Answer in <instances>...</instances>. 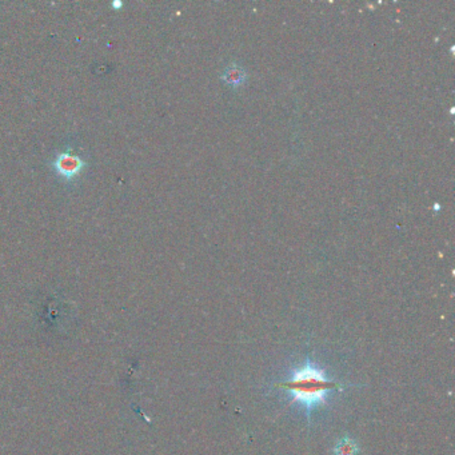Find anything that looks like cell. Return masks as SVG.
Here are the masks:
<instances>
[{
  "mask_svg": "<svg viewBox=\"0 0 455 455\" xmlns=\"http://www.w3.org/2000/svg\"><path fill=\"white\" fill-rule=\"evenodd\" d=\"M225 78L228 79V83H239L243 79V71L239 67H228V71L225 72Z\"/></svg>",
  "mask_w": 455,
  "mask_h": 455,
  "instance_id": "4",
  "label": "cell"
},
{
  "mask_svg": "<svg viewBox=\"0 0 455 455\" xmlns=\"http://www.w3.org/2000/svg\"><path fill=\"white\" fill-rule=\"evenodd\" d=\"M88 167V163L78 154H72L71 150L60 151L51 161V169L58 178H60L66 185L74 183L81 173Z\"/></svg>",
  "mask_w": 455,
  "mask_h": 455,
  "instance_id": "2",
  "label": "cell"
},
{
  "mask_svg": "<svg viewBox=\"0 0 455 455\" xmlns=\"http://www.w3.org/2000/svg\"><path fill=\"white\" fill-rule=\"evenodd\" d=\"M358 447L357 443L348 438L338 442L335 446V454L336 455H357Z\"/></svg>",
  "mask_w": 455,
  "mask_h": 455,
  "instance_id": "3",
  "label": "cell"
},
{
  "mask_svg": "<svg viewBox=\"0 0 455 455\" xmlns=\"http://www.w3.org/2000/svg\"><path fill=\"white\" fill-rule=\"evenodd\" d=\"M112 7H114L115 10H121V7H123V3H121V1H118V0H115V1L112 3Z\"/></svg>",
  "mask_w": 455,
  "mask_h": 455,
  "instance_id": "5",
  "label": "cell"
},
{
  "mask_svg": "<svg viewBox=\"0 0 455 455\" xmlns=\"http://www.w3.org/2000/svg\"><path fill=\"white\" fill-rule=\"evenodd\" d=\"M289 393L293 401L301 404L310 416V413L323 404L331 391L341 388V385L330 379L327 374L314 364L310 360H306L303 366L294 370L291 376L278 385Z\"/></svg>",
  "mask_w": 455,
  "mask_h": 455,
  "instance_id": "1",
  "label": "cell"
}]
</instances>
